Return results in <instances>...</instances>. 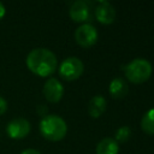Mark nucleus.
<instances>
[{
	"label": "nucleus",
	"instance_id": "1",
	"mask_svg": "<svg viewBox=\"0 0 154 154\" xmlns=\"http://www.w3.org/2000/svg\"><path fill=\"white\" fill-rule=\"evenodd\" d=\"M28 69L40 77H48L54 73L58 66L55 54L47 48H35L26 55Z\"/></svg>",
	"mask_w": 154,
	"mask_h": 154
},
{
	"label": "nucleus",
	"instance_id": "2",
	"mask_svg": "<svg viewBox=\"0 0 154 154\" xmlns=\"http://www.w3.org/2000/svg\"><path fill=\"white\" fill-rule=\"evenodd\" d=\"M41 135L52 142L60 141L67 132V125L65 120L57 114H47L40 120Z\"/></svg>",
	"mask_w": 154,
	"mask_h": 154
},
{
	"label": "nucleus",
	"instance_id": "3",
	"mask_svg": "<svg viewBox=\"0 0 154 154\" xmlns=\"http://www.w3.org/2000/svg\"><path fill=\"white\" fill-rule=\"evenodd\" d=\"M152 71V64L143 58H136L131 60L124 69L125 77L135 84H141L146 82L150 77Z\"/></svg>",
	"mask_w": 154,
	"mask_h": 154
},
{
	"label": "nucleus",
	"instance_id": "4",
	"mask_svg": "<svg viewBox=\"0 0 154 154\" xmlns=\"http://www.w3.org/2000/svg\"><path fill=\"white\" fill-rule=\"evenodd\" d=\"M84 65L81 59L76 57H69L61 61L59 66V75L66 81H75L82 76Z\"/></svg>",
	"mask_w": 154,
	"mask_h": 154
},
{
	"label": "nucleus",
	"instance_id": "5",
	"mask_svg": "<svg viewBox=\"0 0 154 154\" xmlns=\"http://www.w3.org/2000/svg\"><path fill=\"white\" fill-rule=\"evenodd\" d=\"M99 32L96 28L90 23H84L79 25L75 31V40L77 45H79L83 48H89L94 46L97 41Z\"/></svg>",
	"mask_w": 154,
	"mask_h": 154
},
{
	"label": "nucleus",
	"instance_id": "6",
	"mask_svg": "<svg viewBox=\"0 0 154 154\" xmlns=\"http://www.w3.org/2000/svg\"><path fill=\"white\" fill-rule=\"evenodd\" d=\"M30 123L22 117L14 118L12 119L7 126H6V132L8 135V137H11L12 140H22L24 137H26L30 132Z\"/></svg>",
	"mask_w": 154,
	"mask_h": 154
},
{
	"label": "nucleus",
	"instance_id": "7",
	"mask_svg": "<svg viewBox=\"0 0 154 154\" xmlns=\"http://www.w3.org/2000/svg\"><path fill=\"white\" fill-rule=\"evenodd\" d=\"M43 95H45L46 100L49 102L55 103V102L60 101L64 95V87L60 83V81H58L54 77L48 78L43 85Z\"/></svg>",
	"mask_w": 154,
	"mask_h": 154
},
{
	"label": "nucleus",
	"instance_id": "8",
	"mask_svg": "<svg viewBox=\"0 0 154 154\" xmlns=\"http://www.w3.org/2000/svg\"><path fill=\"white\" fill-rule=\"evenodd\" d=\"M95 17L101 24H112L116 19V8L106 0L99 1L95 7Z\"/></svg>",
	"mask_w": 154,
	"mask_h": 154
},
{
	"label": "nucleus",
	"instance_id": "9",
	"mask_svg": "<svg viewBox=\"0 0 154 154\" xmlns=\"http://www.w3.org/2000/svg\"><path fill=\"white\" fill-rule=\"evenodd\" d=\"M69 14L73 22L77 23H84L89 20L90 18V2L84 0H77L75 1L69 11Z\"/></svg>",
	"mask_w": 154,
	"mask_h": 154
},
{
	"label": "nucleus",
	"instance_id": "10",
	"mask_svg": "<svg viewBox=\"0 0 154 154\" xmlns=\"http://www.w3.org/2000/svg\"><path fill=\"white\" fill-rule=\"evenodd\" d=\"M107 101L102 95H95L88 103V113L91 118H99L106 109Z\"/></svg>",
	"mask_w": 154,
	"mask_h": 154
},
{
	"label": "nucleus",
	"instance_id": "11",
	"mask_svg": "<svg viewBox=\"0 0 154 154\" xmlns=\"http://www.w3.org/2000/svg\"><path fill=\"white\" fill-rule=\"evenodd\" d=\"M108 91L111 94L112 97L114 99H122L124 97L128 91H129V87L126 84V82L120 78V77H116L111 81L109 85H108Z\"/></svg>",
	"mask_w": 154,
	"mask_h": 154
},
{
	"label": "nucleus",
	"instance_id": "12",
	"mask_svg": "<svg viewBox=\"0 0 154 154\" xmlns=\"http://www.w3.org/2000/svg\"><path fill=\"white\" fill-rule=\"evenodd\" d=\"M119 146L114 138H102L96 146V154H118Z\"/></svg>",
	"mask_w": 154,
	"mask_h": 154
},
{
	"label": "nucleus",
	"instance_id": "13",
	"mask_svg": "<svg viewBox=\"0 0 154 154\" xmlns=\"http://www.w3.org/2000/svg\"><path fill=\"white\" fill-rule=\"evenodd\" d=\"M141 128L148 135H154V108L148 109L141 119Z\"/></svg>",
	"mask_w": 154,
	"mask_h": 154
},
{
	"label": "nucleus",
	"instance_id": "14",
	"mask_svg": "<svg viewBox=\"0 0 154 154\" xmlns=\"http://www.w3.org/2000/svg\"><path fill=\"white\" fill-rule=\"evenodd\" d=\"M130 135H131L130 128L126 126V125H124V126H122V128H119V129L117 130V132H116V138H114V140L117 141V143H118V142L123 143V142H126V141L129 140Z\"/></svg>",
	"mask_w": 154,
	"mask_h": 154
},
{
	"label": "nucleus",
	"instance_id": "15",
	"mask_svg": "<svg viewBox=\"0 0 154 154\" xmlns=\"http://www.w3.org/2000/svg\"><path fill=\"white\" fill-rule=\"evenodd\" d=\"M7 111V101L0 96V116L4 114Z\"/></svg>",
	"mask_w": 154,
	"mask_h": 154
},
{
	"label": "nucleus",
	"instance_id": "16",
	"mask_svg": "<svg viewBox=\"0 0 154 154\" xmlns=\"http://www.w3.org/2000/svg\"><path fill=\"white\" fill-rule=\"evenodd\" d=\"M37 112H38L40 116H42V118H43L45 116H47V108H46L43 105H40V106L37 107Z\"/></svg>",
	"mask_w": 154,
	"mask_h": 154
},
{
	"label": "nucleus",
	"instance_id": "17",
	"mask_svg": "<svg viewBox=\"0 0 154 154\" xmlns=\"http://www.w3.org/2000/svg\"><path fill=\"white\" fill-rule=\"evenodd\" d=\"M20 154H41L38 150H36V149H32V148H28V149H25V150H23Z\"/></svg>",
	"mask_w": 154,
	"mask_h": 154
},
{
	"label": "nucleus",
	"instance_id": "18",
	"mask_svg": "<svg viewBox=\"0 0 154 154\" xmlns=\"http://www.w3.org/2000/svg\"><path fill=\"white\" fill-rule=\"evenodd\" d=\"M5 12H6V8H5V6L0 2V19H2V17L5 16Z\"/></svg>",
	"mask_w": 154,
	"mask_h": 154
}]
</instances>
